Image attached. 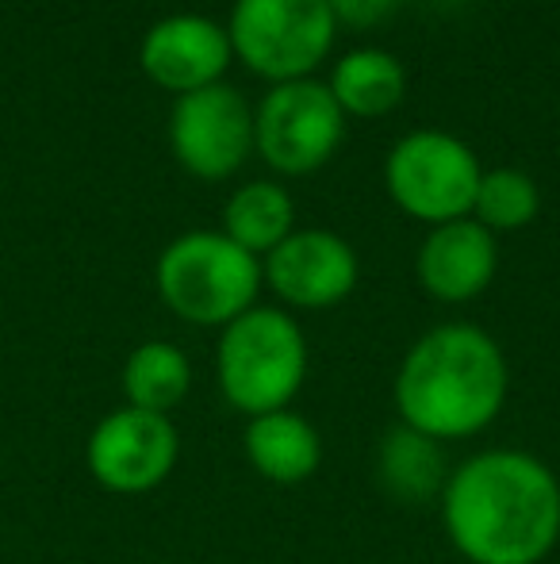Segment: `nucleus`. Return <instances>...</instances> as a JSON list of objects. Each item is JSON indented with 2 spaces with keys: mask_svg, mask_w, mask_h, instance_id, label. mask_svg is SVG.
Returning a JSON list of instances; mask_svg holds the SVG:
<instances>
[{
  "mask_svg": "<svg viewBox=\"0 0 560 564\" xmlns=\"http://www.w3.org/2000/svg\"><path fill=\"white\" fill-rule=\"evenodd\" d=\"M449 542L472 564H538L560 542V480L523 449H487L441 488Z\"/></svg>",
  "mask_w": 560,
  "mask_h": 564,
  "instance_id": "obj_1",
  "label": "nucleus"
},
{
  "mask_svg": "<svg viewBox=\"0 0 560 564\" xmlns=\"http://www.w3.org/2000/svg\"><path fill=\"white\" fill-rule=\"evenodd\" d=\"M507 384L499 341L472 323H441L407 349L396 372V408L411 431L457 442L495 423Z\"/></svg>",
  "mask_w": 560,
  "mask_h": 564,
  "instance_id": "obj_2",
  "label": "nucleus"
},
{
  "mask_svg": "<svg viewBox=\"0 0 560 564\" xmlns=\"http://www.w3.org/2000/svg\"><path fill=\"white\" fill-rule=\"evenodd\" d=\"M157 296L177 319L227 327L257 304L262 261L234 246L223 230H188L162 250L154 269Z\"/></svg>",
  "mask_w": 560,
  "mask_h": 564,
  "instance_id": "obj_3",
  "label": "nucleus"
},
{
  "mask_svg": "<svg viewBox=\"0 0 560 564\" xmlns=\"http://www.w3.org/2000/svg\"><path fill=\"white\" fill-rule=\"evenodd\" d=\"M219 392L242 415L257 419L292 403L307 377V341L281 307H250L223 327L216 349Z\"/></svg>",
  "mask_w": 560,
  "mask_h": 564,
  "instance_id": "obj_4",
  "label": "nucleus"
},
{
  "mask_svg": "<svg viewBox=\"0 0 560 564\" xmlns=\"http://www.w3.org/2000/svg\"><path fill=\"white\" fill-rule=\"evenodd\" d=\"M231 54L265 82H299L327 62L338 20L327 0H234Z\"/></svg>",
  "mask_w": 560,
  "mask_h": 564,
  "instance_id": "obj_5",
  "label": "nucleus"
},
{
  "mask_svg": "<svg viewBox=\"0 0 560 564\" xmlns=\"http://www.w3.org/2000/svg\"><path fill=\"white\" fill-rule=\"evenodd\" d=\"M480 173L484 170L469 142L449 131L422 127L392 147L384 162V185L404 216L441 227L472 216Z\"/></svg>",
  "mask_w": 560,
  "mask_h": 564,
  "instance_id": "obj_6",
  "label": "nucleus"
},
{
  "mask_svg": "<svg viewBox=\"0 0 560 564\" xmlns=\"http://www.w3.org/2000/svg\"><path fill=\"white\" fill-rule=\"evenodd\" d=\"M342 108L315 77L273 85L254 112V150L284 177L322 170L342 147Z\"/></svg>",
  "mask_w": 560,
  "mask_h": 564,
  "instance_id": "obj_7",
  "label": "nucleus"
},
{
  "mask_svg": "<svg viewBox=\"0 0 560 564\" xmlns=\"http://www.w3.org/2000/svg\"><path fill=\"white\" fill-rule=\"evenodd\" d=\"M169 147L193 177L227 181L254 154V108L223 82L185 93L169 116Z\"/></svg>",
  "mask_w": 560,
  "mask_h": 564,
  "instance_id": "obj_8",
  "label": "nucleus"
},
{
  "mask_svg": "<svg viewBox=\"0 0 560 564\" xmlns=\"http://www.w3.org/2000/svg\"><path fill=\"white\" fill-rule=\"evenodd\" d=\"M180 453L177 426L169 415H150L139 408H120L97 423L89 434V473L100 488L120 491V496H139L150 491L173 473Z\"/></svg>",
  "mask_w": 560,
  "mask_h": 564,
  "instance_id": "obj_9",
  "label": "nucleus"
},
{
  "mask_svg": "<svg viewBox=\"0 0 560 564\" xmlns=\"http://www.w3.org/2000/svg\"><path fill=\"white\" fill-rule=\"evenodd\" d=\"M358 253L342 235L322 227L292 230L277 250L265 253L262 276L288 307H334L358 289Z\"/></svg>",
  "mask_w": 560,
  "mask_h": 564,
  "instance_id": "obj_10",
  "label": "nucleus"
},
{
  "mask_svg": "<svg viewBox=\"0 0 560 564\" xmlns=\"http://www.w3.org/2000/svg\"><path fill=\"white\" fill-rule=\"evenodd\" d=\"M231 58V39H227L223 23L196 12H177L157 20L139 46L142 74L157 89L177 93V97L219 85Z\"/></svg>",
  "mask_w": 560,
  "mask_h": 564,
  "instance_id": "obj_11",
  "label": "nucleus"
},
{
  "mask_svg": "<svg viewBox=\"0 0 560 564\" xmlns=\"http://www.w3.org/2000/svg\"><path fill=\"white\" fill-rule=\"evenodd\" d=\"M499 269V242L472 216L430 227L419 250V281L441 304L476 300Z\"/></svg>",
  "mask_w": 560,
  "mask_h": 564,
  "instance_id": "obj_12",
  "label": "nucleus"
},
{
  "mask_svg": "<svg viewBox=\"0 0 560 564\" xmlns=\"http://www.w3.org/2000/svg\"><path fill=\"white\" fill-rule=\"evenodd\" d=\"M242 446H246L254 473L273 484H304L307 476H315L322 460L319 431L288 408L250 419Z\"/></svg>",
  "mask_w": 560,
  "mask_h": 564,
  "instance_id": "obj_13",
  "label": "nucleus"
},
{
  "mask_svg": "<svg viewBox=\"0 0 560 564\" xmlns=\"http://www.w3.org/2000/svg\"><path fill=\"white\" fill-rule=\"evenodd\" d=\"M327 89L338 100L342 116L376 119L404 105L407 69L396 54L381 51V46H361V51H350L338 58Z\"/></svg>",
  "mask_w": 560,
  "mask_h": 564,
  "instance_id": "obj_14",
  "label": "nucleus"
},
{
  "mask_svg": "<svg viewBox=\"0 0 560 564\" xmlns=\"http://www.w3.org/2000/svg\"><path fill=\"white\" fill-rule=\"evenodd\" d=\"M376 476H381V488L392 499H399V503H426L449 480L441 442L399 423L396 431L384 434L381 457H376Z\"/></svg>",
  "mask_w": 560,
  "mask_h": 564,
  "instance_id": "obj_15",
  "label": "nucleus"
},
{
  "mask_svg": "<svg viewBox=\"0 0 560 564\" xmlns=\"http://www.w3.org/2000/svg\"><path fill=\"white\" fill-rule=\"evenodd\" d=\"M292 230H296V204L277 181H250L223 208V235L254 258L277 250Z\"/></svg>",
  "mask_w": 560,
  "mask_h": 564,
  "instance_id": "obj_16",
  "label": "nucleus"
},
{
  "mask_svg": "<svg viewBox=\"0 0 560 564\" xmlns=\"http://www.w3.org/2000/svg\"><path fill=\"white\" fill-rule=\"evenodd\" d=\"M193 388V365L169 341H142L123 365V395L128 408L169 415Z\"/></svg>",
  "mask_w": 560,
  "mask_h": 564,
  "instance_id": "obj_17",
  "label": "nucleus"
},
{
  "mask_svg": "<svg viewBox=\"0 0 560 564\" xmlns=\"http://www.w3.org/2000/svg\"><path fill=\"white\" fill-rule=\"evenodd\" d=\"M541 193L534 177L515 165H499V170H484L476 185V200H472V219L487 227L492 235H507V230H523L538 219Z\"/></svg>",
  "mask_w": 560,
  "mask_h": 564,
  "instance_id": "obj_18",
  "label": "nucleus"
},
{
  "mask_svg": "<svg viewBox=\"0 0 560 564\" xmlns=\"http://www.w3.org/2000/svg\"><path fill=\"white\" fill-rule=\"evenodd\" d=\"M330 4V12H334V20H338V28H358V31H365V28H376V23H384L392 12L399 8V0H327Z\"/></svg>",
  "mask_w": 560,
  "mask_h": 564,
  "instance_id": "obj_19",
  "label": "nucleus"
}]
</instances>
